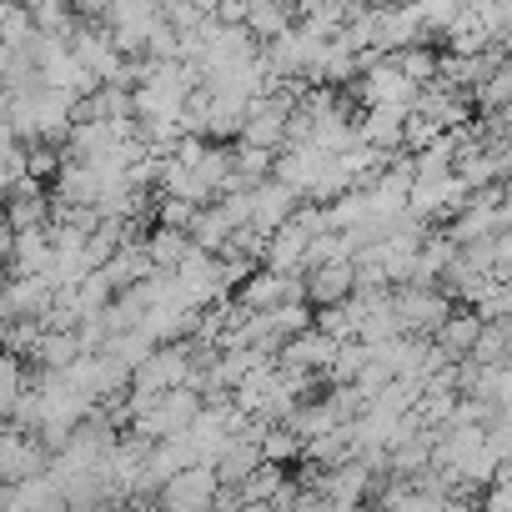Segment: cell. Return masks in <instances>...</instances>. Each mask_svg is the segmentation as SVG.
<instances>
[{"label":"cell","mask_w":512,"mask_h":512,"mask_svg":"<svg viewBox=\"0 0 512 512\" xmlns=\"http://www.w3.org/2000/svg\"><path fill=\"white\" fill-rule=\"evenodd\" d=\"M482 312L472 317V312H462V317H447L437 332H442V352H452V357H462V352H472L477 347V332H482Z\"/></svg>","instance_id":"1"},{"label":"cell","mask_w":512,"mask_h":512,"mask_svg":"<svg viewBox=\"0 0 512 512\" xmlns=\"http://www.w3.org/2000/svg\"><path fill=\"white\" fill-rule=\"evenodd\" d=\"M357 287V272H352V262H327V267H317V277H312V292H317V302H337V297H347Z\"/></svg>","instance_id":"2"}]
</instances>
